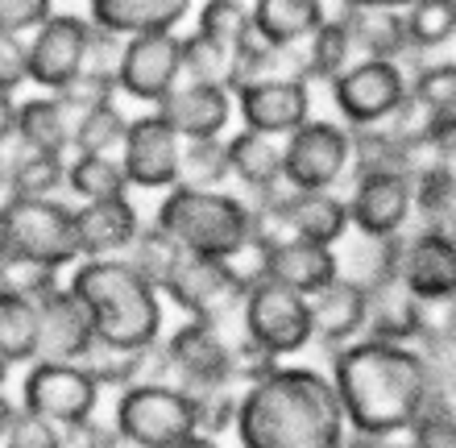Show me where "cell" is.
Returning <instances> with one entry per match:
<instances>
[{"label":"cell","mask_w":456,"mask_h":448,"mask_svg":"<svg viewBox=\"0 0 456 448\" xmlns=\"http://www.w3.org/2000/svg\"><path fill=\"white\" fill-rule=\"evenodd\" d=\"M432 357L415 345L361 337L332 349V390L348 432L357 436H403L423 419L432 395Z\"/></svg>","instance_id":"cell-1"},{"label":"cell","mask_w":456,"mask_h":448,"mask_svg":"<svg viewBox=\"0 0 456 448\" xmlns=\"http://www.w3.org/2000/svg\"><path fill=\"white\" fill-rule=\"evenodd\" d=\"M232 432L240 448H340L348 424L332 378L307 365H274L240 390Z\"/></svg>","instance_id":"cell-2"},{"label":"cell","mask_w":456,"mask_h":448,"mask_svg":"<svg viewBox=\"0 0 456 448\" xmlns=\"http://www.w3.org/2000/svg\"><path fill=\"white\" fill-rule=\"evenodd\" d=\"M67 291L87 303L100 345L145 353L167 337V299L125 257H79L67 274Z\"/></svg>","instance_id":"cell-3"},{"label":"cell","mask_w":456,"mask_h":448,"mask_svg":"<svg viewBox=\"0 0 456 448\" xmlns=\"http://www.w3.org/2000/svg\"><path fill=\"white\" fill-rule=\"evenodd\" d=\"M154 224L179 245L183 254L200 257H232L253 241V208L237 191H208V187H183L175 183L162 191Z\"/></svg>","instance_id":"cell-4"},{"label":"cell","mask_w":456,"mask_h":448,"mask_svg":"<svg viewBox=\"0 0 456 448\" xmlns=\"http://www.w3.org/2000/svg\"><path fill=\"white\" fill-rule=\"evenodd\" d=\"M232 337H237V320L216 324V320H187L183 315V324L158 340L154 378L179 382L183 390L220 387V382L232 387Z\"/></svg>","instance_id":"cell-5"},{"label":"cell","mask_w":456,"mask_h":448,"mask_svg":"<svg viewBox=\"0 0 456 448\" xmlns=\"http://www.w3.org/2000/svg\"><path fill=\"white\" fill-rule=\"evenodd\" d=\"M112 428L137 448H167L175 440L200 432L191 395L179 382H167V378H142V382L117 390Z\"/></svg>","instance_id":"cell-6"},{"label":"cell","mask_w":456,"mask_h":448,"mask_svg":"<svg viewBox=\"0 0 456 448\" xmlns=\"http://www.w3.org/2000/svg\"><path fill=\"white\" fill-rule=\"evenodd\" d=\"M4 224H9L12 257L42 262L50 270H71L79 262V237H75V204L54 200H4Z\"/></svg>","instance_id":"cell-7"},{"label":"cell","mask_w":456,"mask_h":448,"mask_svg":"<svg viewBox=\"0 0 456 448\" xmlns=\"http://www.w3.org/2000/svg\"><path fill=\"white\" fill-rule=\"evenodd\" d=\"M237 324L253 345H262L274 357H295L315 340L312 299L299 291H287V287H278L270 279H262L257 287L245 291Z\"/></svg>","instance_id":"cell-8"},{"label":"cell","mask_w":456,"mask_h":448,"mask_svg":"<svg viewBox=\"0 0 456 448\" xmlns=\"http://www.w3.org/2000/svg\"><path fill=\"white\" fill-rule=\"evenodd\" d=\"M332 104L348 129L386 125L411 100V79L398 59H357L332 79Z\"/></svg>","instance_id":"cell-9"},{"label":"cell","mask_w":456,"mask_h":448,"mask_svg":"<svg viewBox=\"0 0 456 448\" xmlns=\"http://www.w3.org/2000/svg\"><path fill=\"white\" fill-rule=\"evenodd\" d=\"M158 291L187 320H216V324L237 320L240 299H245V287L232 274L228 257L200 254H179V262L167 270V279L158 282Z\"/></svg>","instance_id":"cell-10"},{"label":"cell","mask_w":456,"mask_h":448,"mask_svg":"<svg viewBox=\"0 0 456 448\" xmlns=\"http://www.w3.org/2000/svg\"><path fill=\"white\" fill-rule=\"evenodd\" d=\"M353 175V129L340 121H307L282 137V183L290 191H332Z\"/></svg>","instance_id":"cell-11"},{"label":"cell","mask_w":456,"mask_h":448,"mask_svg":"<svg viewBox=\"0 0 456 448\" xmlns=\"http://www.w3.org/2000/svg\"><path fill=\"white\" fill-rule=\"evenodd\" d=\"M17 407L59 428L87 424L100 411V382L84 370V362H29Z\"/></svg>","instance_id":"cell-12"},{"label":"cell","mask_w":456,"mask_h":448,"mask_svg":"<svg viewBox=\"0 0 456 448\" xmlns=\"http://www.w3.org/2000/svg\"><path fill=\"white\" fill-rule=\"evenodd\" d=\"M183 79V37L175 29L125 37L117 59V92L133 104L158 109Z\"/></svg>","instance_id":"cell-13"},{"label":"cell","mask_w":456,"mask_h":448,"mask_svg":"<svg viewBox=\"0 0 456 448\" xmlns=\"http://www.w3.org/2000/svg\"><path fill=\"white\" fill-rule=\"evenodd\" d=\"M345 204L353 232L373 241H395L415 216V179L403 170H357Z\"/></svg>","instance_id":"cell-14"},{"label":"cell","mask_w":456,"mask_h":448,"mask_svg":"<svg viewBox=\"0 0 456 448\" xmlns=\"http://www.w3.org/2000/svg\"><path fill=\"white\" fill-rule=\"evenodd\" d=\"M232 104H237L240 129L282 142L312 121V84L290 71L262 75V79L232 87Z\"/></svg>","instance_id":"cell-15"},{"label":"cell","mask_w":456,"mask_h":448,"mask_svg":"<svg viewBox=\"0 0 456 448\" xmlns=\"http://www.w3.org/2000/svg\"><path fill=\"white\" fill-rule=\"evenodd\" d=\"M25 42H29V84L42 92H62L87 67L92 21L75 12H50Z\"/></svg>","instance_id":"cell-16"},{"label":"cell","mask_w":456,"mask_h":448,"mask_svg":"<svg viewBox=\"0 0 456 448\" xmlns=\"http://www.w3.org/2000/svg\"><path fill=\"white\" fill-rule=\"evenodd\" d=\"M117 158L133 191H170L179 183L183 137L154 109L137 112V117H129V129H125Z\"/></svg>","instance_id":"cell-17"},{"label":"cell","mask_w":456,"mask_h":448,"mask_svg":"<svg viewBox=\"0 0 456 448\" xmlns=\"http://www.w3.org/2000/svg\"><path fill=\"white\" fill-rule=\"evenodd\" d=\"M398 282L423 307L456 303V237L440 224H428L419 232H403L398 241Z\"/></svg>","instance_id":"cell-18"},{"label":"cell","mask_w":456,"mask_h":448,"mask_svg":"<svg viewBox=\"0 0 456 448\" xmlns=\"http://www.w3.org/2000/svg\"><path fill=\"white\" fill-rule=\"evenodd\" d=\"M154 112L183 142H208V137H228V125L237 117V104H232V87L228 84L179 79V87Z\"/></svg>","instance_id":"cell-19"},{"label":"cell","mask_w":456,"mask_h":448,"mask_svg":"<svg viewBox=\"0 0 456 448\" xmlns=\"http://www.w3.org/2000/svg\"><path fill=\"white\" fill-rule=\"evenodd\" d=\"M142 212L129 195L112 200H87L75 204V237H79V257H125L129 245L142 232Z\"/></svg>","instance_id":"cell-20"},{"label":"cell","mask_w":456,"mask_h":448,"mask_svg":"<svg viewBox=\"0 0 456 448\" xmlns=\"http://www.w3.org/2000/svg\"><path fill=\"white\" fill-rule=\"evenodd\" d=\"M37 312H42L37 362H84L87 349L96 345V320L87 303L62 287L46 303H37Z\"/></svg>","instance_id":"cell-21"},{"label":"cell","mask_w":456,"mask_h":448,"mask_svg":"<svg viewBox=\"0 0 456 448\" xmlns=\"http://www.w3.org/2000/svg\"><path fill=\"white\" fill-rule=\"evenodd\" d=\"M265 279L312 299V295H320L324 287H332V282L340 279L337 249L299 241V237H287V241L265 245Z\"/></svg>","instance_id":"cell-22"},{"label":"cell","mask_w":456,"mask_h":448,"mask_svg":"<svg viewBox=\"0 0 456 448\" xmlns=\"http://www.w3.org/2000/svg\"><path fill=\"white\" fill-rule=\"evenodd\" d=\"M282 224H287V237L328 245V249H337L348 232H353L348 204H345V195H337V191H287Z\"/></svg>","instance_id":"cell-23"},{"label":"cell","mask_w":456,"mask_h":448,"mask_svg":"<svg viewBox=\"0 0 456 448\" xmlns=\"http://www.w3.org/2000/svg\"><path fill=\"white\" fill-rule=\"evenodd\" d=\"M75 117L79 112L59 96V92H42V96L17 100V142L21 150H42V154H71L75 142Z\"/></svg>","instance_id":"cell-24"},{"label":"cell","mask_w":456,"mask_h":448,"mask_svg":"<svg viewBox=\"0 0 456 448\" xmlns=\"http://www.w3.org/2000/svg\"><path fill=\"white\" fill-rule=\"evenodd\" d=\"M411 112L440 146H456V62H432L411 79Z\"/></svg>","instance_id":"cell-25"},{"label":"cell","mask_w":456,"mask_h":448,"mask_svg":"<svg viewBox=\"0 0 456 448\" xmlns=\"http://www.w3.org/2000/svg\"><path fill=\"white\" fill-rule=\"evenodd\" d=\"M432 324V307H423L403 282H386L370 291V312H365V337L390 340V345H419Z\"/></svg>","instance_id":"cell-26"},{"label":"cell","mask_w":456,"mask_h":448,"mask_svg":"<svg viewBox=\"0 0 456 448\" xmlns=\"http://www.w3.org/2000/svg\"><path fill=\"white\" fill-rule=\"evenodd\" d=\"M365 312H370V291H361L348 279H337L332 287L312 295L315 340L328 349H345V345L361 340L365 337Z\"/></svg>","instance_id":"cell-27"},{"label":"cell","mask_w":456,"mask_h":448,"mask_svg":"<svg viewBox=\"0 0 456 448\" xmlns=\"http://www.w3.org/2000/svg\"><path fill=\"white\" fill-rule=\"evenodd\" d=\"M191 0H87V21L117 37L175 29L187 21Z\"/></svg>","instance_id":"cell-28"},{"label":"cell","mask_w":456,"mask_h":448,"mask_svg":"<svg viewBox=\"0 0 456 448\" xmlns=\"http://www.w3.org/2000/svg\"><path fill=\"white\" fill-rule=\"evenodd\" d=\"M328 21L324 0H253L249 25L274 50H295Z\"/></svg>","instance_id":"cell-29"},{"label":"cell","mask_w":456,"mask_h":448,"mask_svg":"<svg viewBox=\"0 0 456 448\" xmlns=\"http://www.w3.org/2000/svg\"><path fill=\"white\" fill-rule=\"evenodd\" d=\"M228 179H237L249 195H262L282 183V142L253 129H237L224 137Z\"/></svg>","instance_id":"cell-30"},{"label":"cell","mask_w":456,"mask_h":448,"mask_svg":"<svg viewBox=\"0 0 456 448\" xmlns=\"http://www.w3.org/2000/svg\"><path fill=\"white\" fill-rule=\"evenodd\" d=\"M67 191V158L42 150H12L4 158V200H54Z\"/></svg>","instance_id":"cell-31"},{"label":"cell","mask_w":456,"mask_h":448,"mask_svg":"<svg viewBox=\"0 0 456 448\" xmlns=\"http://www.w3.org/2000/svg\"><path fill=\"white\" fill-rule=\"evenodd\" d=\"M398 241H373V237H361V232H348L345 254H337L340 279L357 282L361 291H378L386 282H398Z\"/></svg>","instance_id":"cell-32"},{"label":"cell","mask_w":456,"mask_h":448,"mask_svg":"<svg viewBox=\"0 0 456 448\" xmlns=\"http://www.w3.org/2000/svg\"><path fill=\"white\" fill-rule=\"evenodd\" d=\"M345 25L353 50H361L365 59H398L407 50L403 9H348Z\"/></svg>","instance_id":"cell-33"},{"label":"cell","mask_w":456,"mask_h":448,"mask_svg":"<svg viewBox=\"0 0 456 448\" xmlns=\"http://www.w3.org/2000/svg\"><path fill=\"white\" fill-rule=\"evenodd\" d=\"M37 337H42L37 303L12 291H0V357L9 365L37 362Z\"/></svg>","instance_id":"cell-34"},{"label":"cell","mask_w":456,"mask_h":448,"mask_svg":"<svg viewBox=\"0 0 456 448\" xmlns=\"http://www.w3.org/2000/svg\"><path fill=\"white\" fill-rule=\"evenodd\" d=\"M353 54H357V50H353L348 25H345V17H337V21H324L303 42V59H299V67H295V75L307 79V84H312V79L332 84L348 62H353Z\"/></svg>","instance_id":"cell-35"},{"label":"cell","mask_w":456,"mask_h":448,"mask_svg":"<svg viewBox=\"0 0 456 448\" xmlns=\"http://www.w3.org/2000/svg\"><path fill=\"white\" fill-rule=\"evenodd\" d=\"M67 191L87 204V200H112L129 195V179L117 154H67Z\"/></svg>","instance_id":"cell-36"},{"label":"cell","mask_w":456,"mask_h":448,"mask_svg":"<svg viewBox=\"0 0 456 448\" xmlns=\"http://www.w3.org/2000/svg\"><path fill=\"white\" fill-rule=\"evenodd\" d=\"M125 129H129V117L120 109V100L84 109L75 117L71 154H117L120 142H125Z\"/></svg>","instance_id":"cell-37"},{"label":"cell","mask_w":456,"mask_h":448,"mask_svg":"<svg viewBox=\"0 0 456 448\" xmlns=\"http://www.w3.org/2000/svg\"><path fill=\"white\" fill-rule=\"evenodd\" d=\"M150 357H154V349L133 353V349H117V345H100L96 340L84 357V370L100 382V390H125L133 382L150 378Z\"/></svg>","instance_id":"cell-38"},{"label":"cell","mask_w":456,"mask_h":448,"mask_svg":"<svg viewBox=\"0 0 456 448\" xmlns=\"http://www.w3.org/2000/svg\"><path fill=\"white\" fill-rule=\"evenodd\" d=\"M403 25H407V46H444L448 37H456V0H411L403 9Z\"/></svg>","instance_id":"cell-39"},{"label":"cell","mask_w":456,"mask_h":448,"mask_svg":"<svg viewBox=\"0 0 456 448\" xmlns=\"http://www.w3.org/2000/svg\"><path fill=\"white\" fill-rule=\"evenodd\" d=\"M179 183H183V187H208V191L224 187V183H228L224 137H208V142H183Z\"/></svg>","instance_id":"cell-40"},{"label":"cell","mask_w":456,"mask_h":448,"mask_svg":"<svg viewBox=\"0 0 456 448\" xmlns=\"http://www.w3.org/2000/svg\"><path fill=\"white\" fill-rule=\"evenodd\" d=\"M179 245L170 241L167 232L158 229V224H142V232H137V241L129 245V254H125V262H129L142 279H150L158 287V282L167 279V270L179 262Z\"/></svg>","instance_id":"cell-41"},{"label":"cell","mask_w":456,"mask_h":448,"mask_svg":"<svg viewBox=\"0 0 456 448\" xmlns=\"http://www.w3.org/2000/svg\"><path fill=\"white\" fill-rule=\"evenodd\" d=\"M67 279L62 270H50L42 262H25V257H9V266L0 270V291H12L21 299H34V303H46L54 291H62Z\"/></svg>","instance_id":"cell-42"},{"label":"cell","mask_w":456,"mask_h":448,"mask_svg":"<svg viewBox=\"0 0 456 448\" xmlns=\"http://www.w3.org/2000/svg\"><path fill=\"white\" fill-rule=\"evenodd\" d=\"M228 62L232 50L216 37L187 34L183 37V79H212V84H228Z\"/></svg>","instance_id":"cell-43"},{"label":"cell","mask_w":456,"mask_h":448,"mask_svg":"<svg viewBox=\"0 0 456 448\" xmlns=\"http://www.w3.org/2000/svg\"><path fill=\"white\" fill-rule=\"evenodd\" d=\"M245 29H249V4H245V0H204L195 34L216 37V42H224V46L232 50V42H237Z\"/></svg>","instance_id":"cell-44"},{"label":"cell","mask_w":456,"mask_h":448,"mask_svg":"<svg viewBox=\"0 0 456 448\" xmlns=\"http://www.w3.org/2000/svg\"><path fill=\"white\" fill-rule=\"evenodd\" d=\"M0 448H67V436H62L59 424H50L42 415H29L17 407V419H12L9 436Z\"/></svg>","instance_id":"cell-45"},{"label":"cell","mask_w":456,"mask_h":448,"mask_svg":"<svg viewBox=\"0 0 456 448\" xmlns=\"http://www.w3.org/2000/svg\"><path fill=\"white\" fill-rule=\"evenodd\" d=\"M59 96L67 100L75 112L96 109V104H109V100L120 96V92H117V75H112V71H84L71 87H62Z\"/></svg>","instance_id":"cell-46"},{"label":"cell","mask_w":456,"mask_h":448,"mask_svg":"<svg viewBox=\"0 0 456 448\" xmlns=\"http://www.w3.org/2000/svg\"><path fill=\"white\" fill-rule=\"evenodd\" d=\"M29 84V42L21 34L0 29V92H17Z\"/></svg>","instance_id":"cell-47"},{"label":"cell","mask_w":456,"mask_h":448,"mask_svg":"<svg viewBox=\"0 0 456 448\" xmlns=\"http://www.w3.org/2000/svg\"><path fill=\"white\" fill-rule=\"evenodd\" d=\"M54 12V0H0V29L9 34H34Z\"/></svg>","instance_id":"cell-48"},{"label":"cell","mask_w":456,"mask_h":448,"mask_svg":"<svg viewBox=\"0 0 456 448\" xmlns=\"http://www.w3.org/2000/svg\"><path fill=\"white\" fill-rule=\"evenodd\" d=\"M17 142V96L0 92V150Z\"/></svg>","instance_id":"cell-49"},{"label":"cell","mask_w":456,"mask_h":448,"mask_svg":"<svg viewBox=\"0 0 456 448\" xmlns=\"http://www.w3.org/2000/svg\"><path fill=\"white\" fill-rule=\"evenodd\" d=\"M340 448H415V440H411V432H403V436H357L353 432Z\"/></svg>","instance_id":"cell-50"},{"label":"cell","mask_w":456,"mask_h":448,"mask_svg":"<svg viewBox=\"0 0 456 448\" xmlns=\"http://www.w3.org/2000/svg\"><path fill=\"white\" fill-rule=\"evenodd\" d=\"M12 419H17V403L0 390V444H4V436H9V428H12Z\"/></svg>","instance_id":"cell-51"},{"label":"cell","mask_w":456,"mask_h":448,"mask_svg":"<svg viewBox=\"0 0 456 448\" xmlns=\"http://www.w3.org/2000/svg\"><path fill=\"white\" fill-rule=\"evenodd\" d=\"M167 448H220V440L208 436V432H191V436L175 440V444H167Z\"/></svg>","instance_id":"cell-52"},{"label":"cell","mask_w":456,"mask_h":448,"mask_svg":"<svg viewBox=\"0 0 456 448\" xmlns=\"http://www.w3.org/2000/svg\"><path fill=\"white\" fill-rule=\"evenodd\" d=\"M348 9H407L411 0H345Z\"/></svg>","instance_id":"cell-53"},{"label":"cell","mask_w":456,"mask_h":448,"mask_svg":"<svg viewBox=\"0 0 456 448\" xmlns=\"http://www.w3.org/2000/svg\"><path fill=\"white\" fill-rule=\"evenodd\" d=\"M9 257H12V249H9V224H4V208H0V270L9 266Z\"/></svg>","instance_id":"cell-54"},{"label":"cell","mask_w":456,"mask_h":448,"mask_svg":"<svg viewBox=\"0 0 456 448\" xmlns=\"http://www.w3.org/2000/svg\"><path fill=\"white\" fill-rule=\"evenodd\" d=\"M9 370H12V365L0 357V390H4V382H9Z\"/></svg>","instance_id":"cell-55"},{"label":"cell","mask_w":456,"mask_h":448,"mask_svg":"<svg viewBox=\"0 0 456 448\" xmlns=\"http://www.w3.org/2000/svg\"><path fill=\"white\" fill-rule=\"evenodd\" d=\"M0 204H4V154H0Z\"/></svg>","instance_id":"cell-56"}]
</instances>
